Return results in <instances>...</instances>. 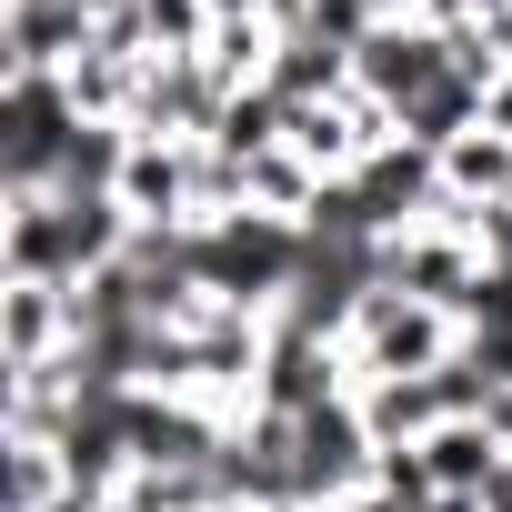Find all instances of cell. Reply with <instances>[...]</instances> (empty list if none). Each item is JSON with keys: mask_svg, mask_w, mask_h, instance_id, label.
<instances>
[{"mask_svg": "<svg viewBox=\"0 0 512 512\" xmlns=\"http://www.w3.org/2000/svg\"><path fill=\"white\" fill-rule=\"evenodd\" d=\"M352 382H392V372H442L452 352H462V322L442 312V302H412V292H372L362 302V322H352Z\"/></svg>", "mask_w": 512, "mask_h": 512, "instance_id": "6da1fadb", "label": "cell"}, {"mask_svg": "<svg viewBox=\"0 0 512 512\" xmlns=\"http://www.w3.org/2000/svg\"><path fill=\"white\" fill-rule=\"evenodd\" d=\"M452 71H462V51H452L432 21H382V31L352 51V81H362V91H372L392 121H402V111H422V101H432Z\"/></svg>", "mask_w": 512, "mask_h": 512, "instance_id": "7a4b0ae2", "label": "cell"}, {"mask_svg": "<svg viewBox=\"0 0 512 512\" xmlns=\"http://www.w3.org/2000/svg\"><path fill=\"white\" fill-rule=\"evenodd\" d=\"M0 352H11V372L61 362L71 352V282H11L0 292Z\"/></svg>", "mask_w": 512, "mask_h": 512, "instance_id": "3957f363", "label": "cell"}, {"mask_svg": "<svg viewBox=\"0 0 512 512\" xmlns=\"http://www.w3.org/2000/svg\"><path fill=\"white\" fill-rule=\"evenodd\" d=\"M422 452V472H432V492H492L502 472H512V442L492 432V422H442L432 442H412Z\"/></svg>", "mask_w": 512, "mask_h": 512, "instance_id": "277c9868", "label": "cell"}, {"mask_svg": "<svg viewBox=\"0 0 512 512\" xmlns=\"http://www.w3.org/2000/svg\"><path fill=\"white\" fill-rule=\"evenodd\" d=\"M322 512H422V502H402V492H382V482H362V492H342V502H322Z\"/></svg>", "mask_w": 512, "mask_h": 512, "instance_id": "5b68a950", "label": "cell"}]
</instances>
